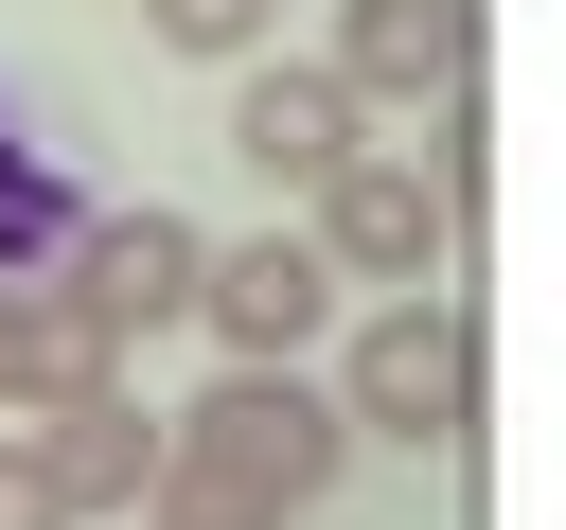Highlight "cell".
Here are the masks:
<instances>
[{
  "mask_svg": "<svg viewBox=\"0 0 566 530\" xmlns=\"http://www.w3.org/2000/svg\"><path fill=\"white\" fill-rule=\"evenodd\" d=\"M478 389H495V353H478V318H460L442 283L371 300L354 353H336V424H354V442H478Z\"/></svg>",
  "mask_w": 566,
  "mask_h": 530,
  "instance_id": "6da1fadb",
  "label": "cell"
},
{
  "mask_svg": "<svg viewBox=\"0 0 566 530\" xmlns=\"http://www.w3.org/2000/svg\"><path fill=\"white\" fill-rule=\"evenodd\" d=\"M159 442H177V459H212V477H248L265 512H318V495H336V459H354V424H336V389H318V371H212L195 406H159Z\"/></svg>",
  "mask_w": 566,
  "mask_h": 530,
  "instance_id": "7a4b0ae2",
  "label": "cell"
},
{
  "mask_svg": "<svg viewBox=\"0 0 566 530\" xmlns=\"http://www.w3.org/2000/svg\"><path fill=\"white\" fill-rule=\"evenodd\" d=\"M301 247L336 265V283H371V300H407V283H442V247H460V212H442V177L407 159V141H354L318 194H301Z\"/></svg>",
  "mask_w": 566,
  "mask_h": 530,
  "instance_id": "3957f363",
  "label": "cell"
},
{
  "mask_svg": "<svg viewBox=\"0 0 566 530\" xmlns=\"http://www.w3.org/2000/svg\"><path fill=\"white\" fill-rule=\"evenodd\" d=\"M195 265H212V230L195 212H159V194H124V212H71V247H53V283L142 353L159 318H195Z\"/></svg>",
  "mask_w": 566,
  "mask_h": 530,
  "instance_id": "277c9868",
  "label": "cell"
},
{
  "mask_svg": "<svg viewBox=\"0 0 566 530\" xmlns=\"http://www.w3.org/2000/svg\"><path fill=\"white\" fill-rule=\"evenodd\" d=\"M336 300H354V283H336L301 230H248V247H212V265H195V318H212V353H230V371H301V353L336 336Z\"/></svg>",
  "mask_w": 566,
  "mask_h": 530,
  "instance_id": "5b68a950",
  "label": "cell"
},
{
  "mask_svg": "<svg viewBox=\"0 0 566 530\" xmlns=\"http://www.w3.org/2000/svg\"><path fill=\"white\" fill-rule=\"evenodd\" d=\"M354 141H371V106H354L318 53H248V71H230V159H248L265 194H318Z\"/></svg>",
  "mask_w": 566,
  "mask_h": 530,
  "instance_id": "8992f818",
  "label": "cell"
},
{
  "mask_svg": "<svg viewBox=\"0 0 566 530\" xmlns=\"http://www.w3.org/2000/svg\"><path fill=\"white\" fill-rule=\"evenodd\" d=\"M318 71L354 106H442V88H478V0H336Z\"/></svg>",
  "mask_w": 566,
  "mask_h": 530,
  "instance_id": "52a82bcc",
  "label": "cell"
},
{
  "mask_svg": "<svg viewBox=\"0 0 566 530\" xmlns=\"http://www.w3.org/2000/svg\"><path fill=\"white\" fill-rule=\"evenodd\" d=\"M35 459H53L71 530H124V512H142V477H159V406H142V389H88V406H53V424H35Z\"/></svg>",
  "mask_w": 566,
  "mask_h": 530,
  "instance_id": "ba28073f",
  "label": "cell"
},
{
  "mask_svg": "<svg viewBox=\"0 0 566 530\" xmlns=\"http://www.w3.org/2000/svg\"><path fill=\"white\" fill-rule=\"evenodd\" d=\"M71 212H88V177H71L35 124H0V283H35V265L71 247Z\"/></svg>",
  "mask_w": 566,
  "mask_h": 530,
  "instance_id": "9c48e42d",
  "label": "cell"
},
{
  "mask_svg": "<svg viewBox=\"0 0 566 530\" xmlns=\"http://www.w3.org/2000/svg\"><path fill=\"white\" fill-rule=\"evenodd\" d=\"M124 530H301V512H265L248 477H212V459H177V442H159V477H142V512H124Z\"/></svg>",
  "mask_w": 566,
  "mask_h": 530,
  "instance_id": "30bf717a",
  "label": "cell"
},
{
  "mask_svg": "<svg viewBox=\"0 0 566 530\" xmlns=\"http://www.w3.org/2000/svg\"><path fill=\"white\" fill-rule=\"evenodd\" d=\"M142 35H159V53H195V71H248V53L283 35V0H142Z\"/></svg>",
  "mask_w": 566,
  "mask_h": 530,
  "instance_id": "8fae6325",
  "label": "cell"
},
{
  "mask_svg": "<svg viewBox=\"0 0 566 530\" xmlns=\"http://www.w3.org/2000/svg\"><path fill=\"white\" fill-rule=\"evenodd\" d=\"M0 530H71V495H53V459H35V424H0Z\"/></svg>",
  "mask_w": 566,
  "mask_h": 530,
  "instance_id": "7c38bea8",
  "label": "cell"
},
{
  "mask_svg": "<svg viewBox=\"0 0 566 530\" xmlns=\"http://www.w3.org/2000/svg\"><path fill=\"white\" fill-rule=\"evenodd\" d=\"M0 124H18V88H0Z\"/></svg>",
  "mask_w": 566,
  "mask_h": 530,
  "instance_id": "4fadbf2b",
  "label": "cell"
}]
</instances>
